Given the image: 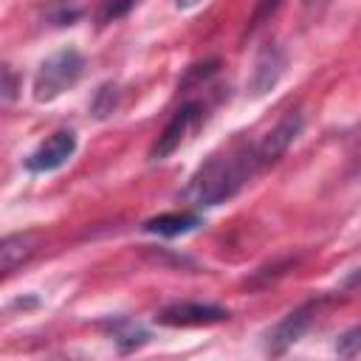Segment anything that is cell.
<instances>
[{
	"label": "cell",
	"instance_id": "obj_1",
	"mask_svg": "<svg viewBox=\"0 0 361 361\" xmlns=\"http://www.w3.org/2000/svg\"><path fill=\"white\" fill-rule=\"evenodd\" d=\"M259 161H257V149L245 147V149H231L226 155H214L209 158L189 180L186 186V200L195 209H206V206H217L228 197H234L257 172H259Z\"/></svg>",
	"mask_w": 361,
	"mask_h": 361
},
{
	"label": "cell",
	"instance_id": "obj_2",
	"mask_svg": "<svg viewBox=\"0 0 361 361\" xmlns=\"http://www.w3.org/2000/svg\"><path fill=\"white\" fill-rule=\"evenodd\" d=\"M82 71H85V56L76 48H62V51L51 54L34 76V99L51 102V99L62 96L68 87L76 85Z\"/></svg>",
	"mask_w": 361,
	"mask_h": 361
},
{
	"label": "cell",
	"instance_id": "obj_3",
	"mask_svg": "<svg viewBox=\"0 0 361 361\" xmlns=\"http://www.w3.org/2000/svg\"><path fill=\"white\" fill-rule=\"evenodd\" d=\"M203 116H206V107H203L200 102H186V104H180V107L175 110V116L169 118V124L164 127V133L158 135V141L152 144L149 158H152V161H164L166 155H172V152L189 138V133L203 121Z\"/></svg>",
	"mask_w": 361,
	"mask_h": 361
},
{
	"label": "cell",
	"instance_id": "obj_4",
	"mask_svg": "<svg viewBox=\"0 0 361 361\" xmlns=\"http://www.w3.org/2000/svg\"><path fill=\"white\" fill-rule=\"evenodd\" d=\"M322 305H324V299H310V302L299 305L296 310H290V313L268 333V353H271V355H279V353H285L290 344H296V341L305 336V330L316 322Z\"/></svg>",
	"mask_w": 361,
	"mask_h": 361
},
{
	"label": "cell",
	"instance_id": "obj_5",
	"mask_svg": "<svg viewBox=\"0 0 361 361\" xmlns=\"http://www.w3.org/2000/svg\"><path fill=\"white\" fill-rule=\"evenodd\" d=\"M302 124H305L302 113H299V110H290L288 116L279 118V124H276L268 135H262V138L254 144V149H257V161H259L262 169L271 166V164H276V161L288 152V147H290V144L296 141V135L302 133Z\"/></svg>",
	"mask_w": 361,
	"mask_h": 361
},
{
	"label": "cell",
	"instance_id": "obj_6",
	"mask_svg": "<svg viewBox=\"0 0 361 361\" xmlns=\"http://www.w3.org/2000/svg\"><path fill=\"white\" fill-rule=\"evenodd\" d=\"M76 152V135L71 130H56L54 135H48L28 158H25V169L28 172H54L62 164L71 161V155Z\"/></svg>",
	"mask_w": 361,
	"mask_h": 361
},
{
	"label": "cell",
	"instance_id": "obj_7",
	"mask_svg": "<svg viewBox=\"0 0 361 361\" xmlns=\"http://www.w3.org/2000/svg\"><path fill=\"white\" fill-rule=\"evenodd\" d=\"M228 319V310L226 307H217V305H203V302H178V305H169L158 313V322L161 324H169V327H197V324H217V322H226Z\"/></svg>",
	"mask_w": 361,
	"mask_h": 361
},
{
	"label": "cell",
	"instance_id": "obj_8",
	"mask_svg": "<svg viewBox=\"0 0 361 361\" xmlns=\"http://www.w3.org/2000/svg\"><path fill=\"white\" fill-rule=\"evenodd\" d=\"M282 71H285V54H282V48H279V45H265V48L259 51L257 62H254L251 90H254L257 96L265 93V90H271V87L279 82Z\"/></svg>",
	"mask_w": 361,
	"mask_h": 361
},
{
	"label": "cell",
	"instance_id": "obj_9",
	"mask_svg": "<svg viewBox=\"0 0 361 361\" xmlns=\"http://www.w3.org/2000/svg\"><path fill=\"white\" fill-rule=\"evenodd\" d=\"M39 245V237L25 231V234H8L3 243H0V271L3 274H11L17 265L28 262L34 257Z\"/></svg>",
	"mask_w": 361,
	"mask_h": 361
},
{
	"label": "cell",
	"instance_id": "obj_10",
	"mask_svg": "<svg viewBox=\"0 0 361 361\" xmlns=\"http://www.w3.org/2000/svg\"><path fill=\"white\" fill-rule=\"evenodd\" d=\"M197 226H200V214L197 212H166V214H158V217L147 220L144 231L161 234V237H178V234H186V231H192Z\"/></svg>",
	"mask_w": 361,
	"mask_h": 361
},
{
	"label": "cell",
	"instance_id": "obj_11",
	"mask_svg": "<svg viewBox=\"0 0 361 361\" xmlns=\"http://www.w3.org/2000/svg\"><path fill=\"white\" fill-rule=\"evenodd\" d=\"M116 104H118V87L107 82V85H102V87L96 90L90 110H93L96 118H104V116H110V113L116 110Z\"/></svg>",
	"mask_w": 361,
	"mask_h": 361
},
{
	"label": "cell",
	"instance_id": "obj_12",
	"mask_svg": "<svg viewBox=\"0 0 361 361\" xmlns=\"http://www.w3.org/2000/svg\"><path fill=\"white\" fill-rule=\"evenodd\" d=\"M113 338L124 347V350H130V347H138V344H144L147 341V333L138 327V324H130V322H116V327H113Z\"/></svg>",
	"mask_w": 361,
	"mask_h": 361
},
{
	"label": "cell",
	"instance_id": "obj_13",
	"mask_svg": "<svg viewBox=\"0 0 361 361\" xmlns=\"http://www.w3.org/2000/svg\"><path fill=\"white\" fill-rule=\"evenodd\" d=\"M336 353L344 355V358H353V355L361 353V324H355V327H350L347 333L338 336V341H336Z\"/></svg>",
	"mask_w": 361,
	"mask_h": 361
},
{
	"label": "cell",
	"instance_id": "obj_14",
	"mask_svg": "<svg viewBox=\"0 0 361 361\" xmlns=\"http://www.w3.org/2000/svg\"><path fill=\"white\" fill-rule=\"evenodd\" d=\"M279 6H282V0H259V3H257V8H254V14H251V20H248L245 34H254L265 20H271V14H274Z\"/></svg>",
	"mask_w": 361,
	"mask_h": 361
},
{
	"label": "cell",
	"instance_id": "obj_15",
	"mask_svg": "<svg viewBox=\"0 0 361 361\" xmlns=\"http://www.w3.org/2000/svg\"><path fill=\"white\" fill-rule=\"evenodd\" d=\"M133 6H135V0H104L102 8H99V20H102V23L118 20V17H124Z\"/></svg>",
	"mask_w": 361,
	"mask_h": 361
},
{
	"label": "cell",
	"instance_id": "obj_16",
	"mask_svg": "<svg viewBox=\"0 0 361 361\" xmlns=\"http://www.w3.org/2000/svg\"><path fill=\"white\" fill-rule=\"evenodd\" d=\"M14 87H17L14 73H11V68L6 65V68H3V99H6V102H11V99H14V93H17Z\"/></svg>",
	"mask_w": 361,
	"mask_h": 361
},
{
	"label": "cell",
	"instance_id": "obj_17",
	"mask_svg": "<svg viewBox=\"0 0 361 361\" xmlns=\"http://www.w3.org/2000/svg\"><path fill=\"white\" fill-rule=\"evenodd\" d=\"M358 285H361V268H355V271L344 279V288H358Z\"/></svg>",
	"mask_w": 361,
	"mask_h": 361
},
{
	"label": "cell",
	"instance_id": "obj_18",
	"mask_svg": "<svg viewBox=\"0 0 361 361\" xmlns=\"http://www.w3.org/2000/svg\"><path fill=\"white\" fill-rule=\"evenodd\" d=\"M195 3H200V0H178L180 8H189V6H195Z\"/></svg>",
	"mask_w": 361,
	"mask_h": 361
},
{
	"label": "cell",
	"instance_id": "obj_19",
	"mask_svg": "<svg viewBox=\"0 0 361 361\" xmlns=\"http://www.w3.org/2000/svg\"><path fill=\"white\" fill-rule=\"evenodd\" d=\"M307 3H319V0H307Z\"/></svg>",
	"mask_w": 361,
	"mask_h": 361
}]
</instances>
